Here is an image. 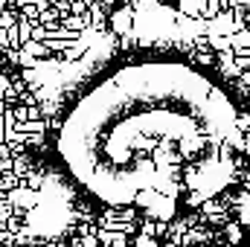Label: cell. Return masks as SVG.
Wrapping results in <instances>:
<instances>
[{"label": "cell", "mask_w": 250, "mask_h": 247, "mask_svg": "<svg viewBox=\"0 0 250 247\" xmlns=\"http://www.w3.org/2000/svg\"><path fill=\"white\" fill-rule=\"evenodd\" d=\"M242 120L230 93L178 59L108 67L64 111L56 151L67 175L111 206L172 215L236 175Z\"/></svg>", "instance_id": "6da1fadb"}]
</instances>
